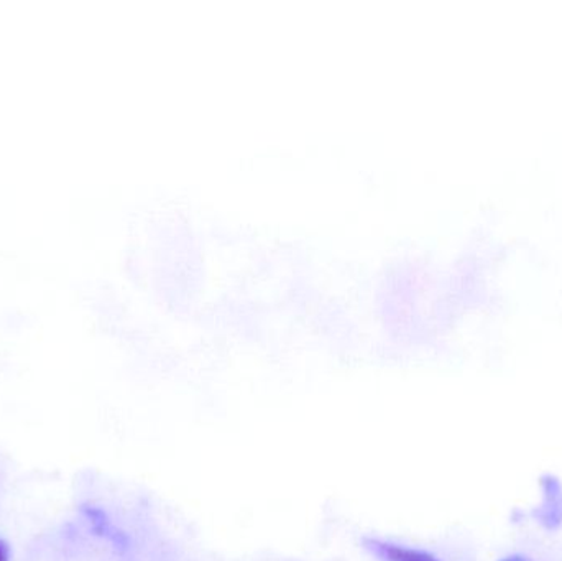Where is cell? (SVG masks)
<instances>
[{"label":"cell","instance_id":"1","mask_svg":"<svg viewBox=\"0 0 562 561\" xmlns=\"http://www.w3.org/2000/svg\"><path fill=\"white\" fill-rule=\"evenodd\" d=\"M363 547L380 561H439L431 553L376 539H363Z\"/></svg>","mask_w":562,"mask_h":561},{"label":"cell","instance_id":"2","mask_svg":"<svg viewBox=\"0 0 562 561\" xmlns=\"http://www.w3.org/2000/svg\"><path fill=\"white\" fill-rule=\"evenodd\" d=\"M9 559V550H7L5 543L0 540V561H7Z\"/></svg>","mask_w":562,"mask_h":561},{"label":"cell","instance_id":"3","mask_svg":"<svg viewBox=\"0 0 562 561\" xmlns=\"http://www.w3.org/2000/svg\"><path fill=\"white\" fill-rule=\"evenodd\" d=\"M504 561H520V560L510 559V560H504Z\"/></svg>","mask_w":562,"mask_h":561}]
</instances>
